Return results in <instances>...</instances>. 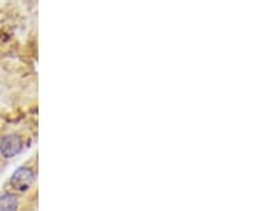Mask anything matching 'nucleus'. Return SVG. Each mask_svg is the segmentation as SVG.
Returning a JSON list of instances; mask_svg holds the SVG:
<instances>
[{
  "mask_svg": "<svg viewBox=\"0 0 257 211\" xmlns=\"http://www.w3.org/2000/svg\"><path fill=\"white\" fill-rule=\"evenodd\" d=\"M19 207V200L15 194L5 193L0 195V211H13Z\"/></svg>",
  "mask_w": 257,
  "mask_h": 211,
  "instance_id": "7ed1b4c3",
  "label": "nucleus"
},
{
  "mask_svg": "<svg viewBox=\"0 0 257 211\" xmlns=\"http://www.w3.org/2000/svg\"><path fill=\"white\" fill-rule=\"evenodd\" d=\"M36 180V174L30 167H19L18 170L10 177V185L16 191H26Z\"/></svg>",
  "mask_w": 257,
  "mask_h": 211,
  "instance_id": "f257e3e1",
  "label": "nucleus"
},
{
  "mask_svg": "<svg viewBox=\"0 0 257 211\" xmlns=\"http://www.w3.org/2000/svg\"><path fill=\"white\" fill-rule=\"evenodd\" d=\"M23 147H25V143H23L20 136H18V134H8L0 141V153H2V156L6 157V158H12V157H16L18 154H20Z\"/></svg>",
  "mask_w": 257,
  "mask_h": 211,
  "instance_id": "f03ea898",
  "label": "nucleus"
}]
</instances>
